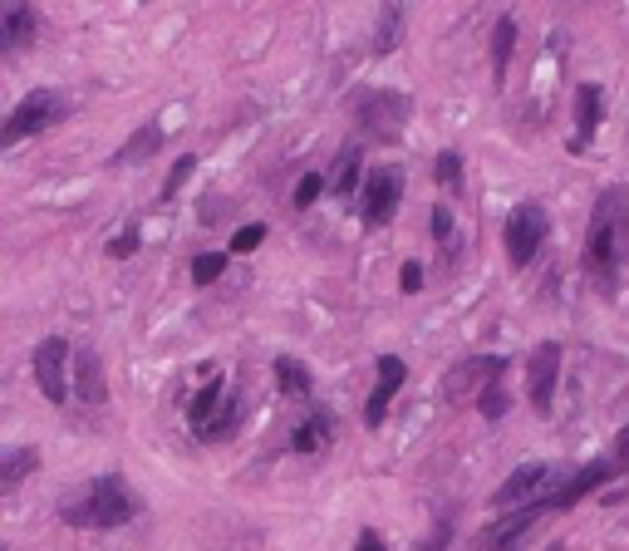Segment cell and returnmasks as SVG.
Listing matches in <instances>:
<instances>
[{"mask_svg":"<svg viewBox=\"0 0 629 551\" xmlns=\"http://www.w3.org/2000/svg\"><path fill=\"white\" fill-rule=\"evenodd\" d=\"M625 261H629V187H605L595 212H590L580 266L600 286V296H615L620 276H625Z\"/></svg>","mask_w":629,"mask_h":551,"instance_id":"obj_1","label":"cell"},{"mask_svg":"<svg viewBox=\"0 0 629 551\" xmlns=\"http://www.w3.org/2000/svg\"><path fill=\"white\" fill-rule=\"evenodd\" d=\"M59 517L69 527H128L138 517V497L118 473H104V478L89 483V492L79 502H64Z\"/></svg>","mask_w":629,"mask_h":551,"instance_id":"obj_2","label":"cell"},{"mask_svg":"<svg viewBox=\"0 0 629 551\" xmlns=\"http://www.w3.org/2000/svg\"><path fill=\"white\" fill-rule=\"evenodd\" d=\"M64 114H69V104H64V94H55V89H35V94H25V99L15 104V114L0 123V153L15 148V143H25V138H35V133H45V128L59 123Z\"/></svg>","mask_w":629,"mask_h":551,"instance_id":"obj_3","label":"cell"},{"mask_svg":"<svg viewBox=\"0 0 629 551\" xmlns=\"http://www.w3.org/2000/svg\"><path fill=\"white\" fill-rule=\"evenodd\" d=\"M546 237H551V217H546L541 202H516L512 212H507L502 242H507V261H512L516 271L536 261V251L546 246Z\"/></svg>","mask_w":629,"mask_h":551,"instance_id":"obj_4","label":"cell"},{"mask_svg":"<svg viewBox=\"0 0 629 551\" xmlns=\"http://www.w3.org/2000/svg\"><path fill=\"white\" fill-rule=\"evenodd\" d=\"M413 114V99L408 94H394V89H369V94H359L354 99V123L369 133V138H399L403 123Z\"/></svg>","mask_w":629,"mask_h":551,"instance_id":"obj_5","label":"cell"},{"mask_svg":"<svg viewBox=\"0 0 629 551\" xmlns=\"http://www.w3.org/2000/svg\"><path fill=\"white\" fill-rule=\"evenodd\" d=\"M610 478H625V468H620V458H615V453H605L600 463H585V468L571 473L561 488H546L536 502H531V507H536V512H566V507H575L580 497H590L595 488H605Z\"/></svg>","mask_w":629,"mask_h":551,"instance_id":"obj_6","label":"cell"},{"mask_svg":"<svg viewBox=\"0 0 629 551\" xmlns=\"http://www.w3.org/2000/svg\"><path fill=\"white\" fill-rule=\"evenodd\" d=\"M403 202V173L394 163H379L364 187H359V217L369 222V227H389L394 222V212H399Z\"/></svg>","mask_w":629,"mask_h":551,"instance_id":"obj_7","label":"cell"},{"mask_svg":"<svg viewBox=\"0 0 629 551\" xmlns=\"http://www.w3.org/2000/svg\"><path fill=\"white\" fill-rule=\"evenodd\" d=\"M69 345H64V335H45L40 345H35V355H30V365H35V384H40V394L50 399V404H64V394H69Z\"/></svg>","mask_w":629,"mask_h":551,"instance_id":"obj_8","label":"cell"},{"mask_svg":"<svg viewBox=\"0 0 629 551\" xmlns=\"http://www.w3.org/2000/svg\"><path fill=\"white\" fill-rule=\"evenodd\" d=\"M556 379H561V345L556 340H541L531 365H526V394H531V409L546 419L556 409Z\"/></svg>","mask_w":629,"mask_h":551,"instance_id":"obj_9","label":"cell"},{"mask_svg":"<svg viewBox=\"0 0 629 551\" xmlns=\"http://www.w3.org/2000/svg\"><path fill=\"white\" fill-rule=\"evenodd\" d=\"M502 374H507V360H502V355H477V360H467V365L443 374V399L458 404V399H467L472 389L482 394V389H487L492 379H502Z\"/></svg>","mask_w":629,"mask_h":551,"instance_id":"obj_10","label":"cell"},{"mask_svg":"<svg viewBox=\"0 0 629 551\" xmlns=\"http://www.w3.org/2000/svg\"><path fill=\"white\" fill-rule=\"evenodd\" d=\"M600 123H605V89H600L595 79H585V84H575V133L566 148H571V153H585V148L595 143Z\"/></svg>","mask_w":629,"mask_h":551,"instance_id":"obj_11","label":"cell"},{"mask_svg":"<svg viewBox=\"0 0 629 551\" xmlns=\"http://www.w3.org/2000/svg\"><path fill=\"white\" fill-rule=\"evenodd\" d=\"M546 488H551V463H526V468H516L512 478L492 492V507H502V512L507 507H531Z\"/></svg>","mask_w":629,"mask_h":551,"instance_id":"obj_12","label":"cell"},{"mask_svg":"<svg viewBox=\"0 0 629 551\" xmlns=\"http://www.w3.org/2000/svg\"><path fill=\"white\" fill-rule=\"evenodd\" d=\"M536 522H541V512H536V507H516L512 517H497L492 527H482L472 547H477V551H521L526 532H531Z\"/></svg>","mask_w":629,"mask_h":551,"instance_id":"obj_13","label":"cell"},{"mask_svg":"<svg viewBox=\"0 0 629 551\" xmlns=\"http://www.w3.org/2000/svg\"><path fill=\"white\" fill-rule=\"evenodd\" d=\"M403 379H408V369H403L399 355H379V384H374V394H369V404H364V429H379V424L389 419V404H394V394L403 389Z\"/></svg>","mask_w":629,"mask_h":551,"instance_id":"obj_14","label":"cell"},{"mask_svg":"<svg viewBox=\"0 0 629 551\" xmlns=\"http://www.w3.org/2000/svg\"><path fill=\"white\" fill-rule=\"evenodd\" d=\"M35 30H40V20H35V10H30L25 0H0V50H5V55L30 50V45H35Z\"/></svg>","mask_w":629,"mask_h":551,"instance_id":"obj_15","label":"cell"},{"mask_svg":"<svg viewBox=\"0 0 629 551\" xmlns=\"http://www.w3.org/2000/svg\"><path fill=\"white\" fill-rule=\"evenodd\" d=\"M69 360H74V394H79L84 404H104V399H109V379H104V360H99L94 350H74Z\"/></svg>","mask_w":629,"mask_h":551,"instance_id":"obj_16","label":"cell"},{"mask_svg":"<svg viewBox=\"0 0 629 551\" xmlns=\"http://www.w3.org/2000/svg\"><path fill=\"white\" fill-rule=\"evenodd\" d=\"M168 143V133H163V123H143V128H133L128 133V143L114 153V168H133V163H148L158 148Z\"/></svg>","mask_w":629,"mask_h":551,"instance_id":"obj_17","label":"cell"},{"mask_svg":"<svg viewBox=\"0 0 629 551\" xmlns=\"http://www.w3.org/2000/svg\"><path fill=\"white\" fill-rule=\"evenodd\" d=\"M403 20H408V0H384L379 5V25H374V55H394L403 45Z\"/></svg>","mask_w":629,"mask_h":551,"instance_id":"obj_18","label":"cell"},{"mask_svg":"<svg viewBox=\"0 0 629 551\" xmlns=\"http://www.w3.org/2000/svg\"><path fill=\"white\" fill-rule=\"evenodd\" d=\"M222 399H227V379H207V389L187 404V424L207 438V429L217 424V414H222Z\"/></svg>","mask_w":629,"mask_h":551,"instance_id":"obj_19","label":"cell"},{"mask_svg":"<svg viewBox=\"0 0 629 551\" xmlns=\"http://www.w3.org/2000/svg\"><path fill=\"white\" fill-rule=\"evenodd\" d=\"M40 468V448H0V492H10V488H20L30 473Z\"/></svg>","mask_w":629,"mask_h":551,"instance_id":"obj_20","label":"cell"},{"mask_svg":"<svg viewBox=\"0 0 629 551\" xmlns=\"http://www.w3.org/2000/svg\"><path fill=\"white\" fill-rule=\"evenodd\" d=\"M512 55H516V20H512V15H502V20H497V30H492V84H497V89L507 84Z\"/></svg>","mask_w":629,"mask_h":551,"instance_id":"obj_21","label":"cell"},{"mask_svg":"<svg viewBox=\"0 0 629 551\" xmlns=\"http://www.w3.org/2000/svg\"><path fill=\"white\" fill-rule=\"evenodd\" d=\"M325 443H330V419H325V414H310L300 429L290 433V448H295V453H320Z\"/></svg>","mask_w":629,"mask_h":551,"instance_id":"obj_22","label":"cell"},{"mask_svg":"<svg viewBox=\"0 0 629 551\" xmlns=\"http://www.w3.org/2000/svg\"><path fill=\"white\" fill-rule=\"evenodd\" d=\"M276 384H281V394H286V399H310V374H305L300 360H290V355L276 360Z\"/></svg>","mask_w":629,"mask_h":551,"instance_id":"obj_23","label":"cell"},{"mask_svg":"<svg viewBox=\"0 0 629 551\" xmlns=\"http://www.w3.org/2000/svg\"><path fill=\"white\" fill-rule=\"evenodd\" d=\"M433 242L443 251V261L453 266V251H458V227H453V207L448 202H438L433 207Z\"/></svg>","mask_w":629,"mask_h":551,"instance_id":"obj_24","label":"cell"},{"mask_svg":"<svg viewBox=\"0 0 629 551\" xmlns=\"http://www.w3.org/2000/svg\"><path fill=\"white\" fill-rule=\"evenodd\" d=\"M330 187H335L340 197H354V192H359V148H344L340 158H335Z\"/></svg>","mask_w":629,"mask_h":551,"instance_id":"obj_25","label":"cell"},{"mask_svg":"<svg viewBox=\"0 0 629 551\" xmlns=\"http://www.w3.org/2000/svg\"><path fill=\"white\" fill-rule=\"evenodd\" d=\"M222 271H227V251H197V256H192V281H197V286L222 281Z\"/></svg>","mask_w":629,"mask_h":551,"instance_id":"obj_26","label":"cell"},{"mask_svg":"<svg viewBox=\"0 0 629 551\" xmlns=\"http://www.w3.org/2000/svg\"><path fill=\"white\" fill-rule=\"evenodd\" d=\"M192 173H197V158H192V153H182V158L168 168V183H163V192H158V202H177V192L192 183Z\"/></svg>","mask_w":629,"mask_h":551,"instance_id":"obj_27","label":"cell"},{"mask_svg":"<svg viewBox=\"0 0 629 551\" xmlns=\"http://www.w3.org/2000/svg\"><path fill=\"white\" fill-rule=\"evenodd\" d=\"M433 178H438V187H462V153L458 148H443L438 153V163H433Z\"/></svg>","mask_w":629,"mask_h":551,"instance_id":"obj_28","label":"cell"},{"mask_svg":"<svg viewBox=\"0 0 629 551\" xmlns=\"http://www.w3.org/2000/svg\"><path fill=\"white\" fill-rule=\"evenodd\" d=\"M477 414H482V419H502V414H507V389H502V379H492V384L477 394Z\"/></svg>","mask_w":629,"mask_h":551,"instance_id":"obj_29","label":"cell"},{"mask_svg":"<svg viewBox=\"0 0 629 551\" xmlns=\"http://www.w3.org/2000/svg\"><path fill=\"white\" fill-rule=\"evenodd\" d=\"M320 192H325V178H320V173H305V178L295 183V192H290V207H300V212H305V207H315V197H320Z\"/></svg>","mask_w":629,"mask_h":551,"instance_id":"obj_30","label":"cell"},{"mask_svg":"<svg viewBox=\"0 0 629 551\" xmlns=\"http://www.w3.org/2000/svg\"><path fill=\"white\" fill-rule=\"evenodd\" d=\"M261 242H266V227H261V222H251V227H241V232L231 237V251H256Z\"/></svg>","mask_w":629,"mask_h":551,"instance_id":"obj_31","label":"cell"},{"mask_svg":"<svg viewBox=\"0 0 629 551\" xmlns=\"http://www.w3.org/2000/svg\"><path fill=\"white\" fill-rule=\"evenodd\" d=\"M399 291H403V296L423 291V266H418V261H403V271H399Z\"/></svg>","mask_w":629,"mask_h":551,"instance_id":"obj_32","label":"cell"},{"mask_svg":"<svg viewBox=\"0 0 629 551\" xmlns=\"http://www.w3.org/2000/svg\"><path fill=\"white\" fill-rule=\"evenodd\" d=\"M133 251H138V232L128 227V232H118V237H114V246H109V256H118V261H128Z\"/></svg>","mask_w":629,"mask_h":551,"instance_id":"obj_33","label":"cell"},{"mask_svg":"<svg viewBox=\"0 0 629 551\" xmlns=\"http://www.w3.org/2000/svg\"><path fill=\"white\" fill-rule=\"evenodd\" d=\"M354 551H389V547H384V537H379L374 527H364V532H359V542H354Z\"/></svg>","mask_w":629,"mask_h":551,"instance_id":"obj_34","label":"cell"},{"mask_svg":"<svg viewBox=\"0 0 629 551\" xmlns=\"http://www.w3.org/2000/svg\"><path fill=\"white\" fill-rule=\"evenodd\" d=\"M227 207H231L227 197H207V207H202V222H217V217H222Z\"/></svg>","mask_w":629,"mask_h":551,"instance_id":"obj_35","label":"cell"}]
</instances>
